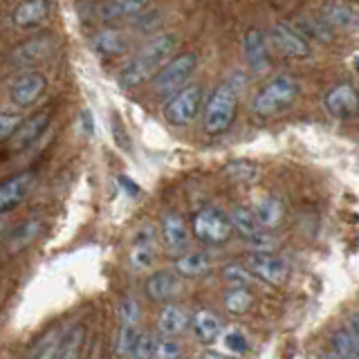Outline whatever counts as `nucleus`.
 Returning a JSON list of instances; mask_svg holds the SVG:
<instances>
[{
    "label": "nucleus",
    "mask_w": 359,
    "mask_h": 359,
    "mask_svg": "<svg viewBox=\"0 0 359 359\" xmlns=\"http://www.w3.org/2000/svg\"><path fill=\"white\" fill-rule=\"evenodd\" d=\"M177 43H180V39L173 32H164V34H157V36L149 39L130 56L128 63L121 67L119 83L123 88H137L144 81L153 79L168 61H171V56L177 50Z\"/></svg>",
    "instance_id": "obj_1"
},
{
    "label": "nucleus",
    "mask_w": 359,
    "mask_h": 359,
    "mask_svg": "<svg viewBox=\"0 0 359 359\" xmlns=\"http://www.w3.org/2000/svg\"><path fill=\"white\" fill-rule=\"evenodd\" d=\"M243 86H245V76L241 72H233L211 95L205 110V128L209 135H220L233 123Z\"/></svg>",
    "instance_id": "obj_2"
},
{
    "label": "nucleus",
    "mask_w": 359,
    "mask_h": 359,
    "mask_svg": "<svg viewBox=\"0 0 359 359\" xmlns=\"http://www.w3.org/2000/svg\"><path fill=\"white\" fill-rule=\"evenodd\" d=\"M299 97V83L290 74H276L258 90L252 99V112L258 117H274L294 106Z\"/></svg>",
    "instance_id": "obj_3"
},
{
    "label": "nucleus",
    "mask_w": 359,
    "mask_h": 359,
    "mask_svg": "<svg viewBox=\"0 0 359 359\" xmlns=\"http://www.w3.org/2000/svg\"><path fill=\"white\" fill-rule=\"evenodd\" d=\"M196 67H198L196 52H184V54L173 56V59L153 76V93L157 97H173L180 88H184L189 83V79L194 76Z\"/></svg>",
    "instance_id": "obj_4"
},
{
    "label": "nucleus",
    "mask_w": 359,
    "mask_h": 359,
    "mask_svg": "<svg viewBox=\"0 0 359 359\" xmlns=\"http://www.w3.org/2000/svg\"><path fill=\"white\" fill-rule=\"evenodd\" d=\"M202 99H205V90L200 83H187L184 88H180L173 97H168L164 106L166 121H171L173 126H187L198 117Z\"/></svg>",
    "instance_id": "obj_5"
},
{
    "label": "nucleus",
    "mask_w": 359,
    "mask_h": 359,
    "mask_svg": "<svg viewBox=\"0 0 359 359\" xmlns=\"http://www.w3.org/2000/svg\"><path fill=\"white\" fill-rule=\"evenodd\" d=\"M194 233L198 236V241L209 243V245L227 243L233 236L229 213H224L218 207L200 209L194 216Z\"/></svg>",
    "instance_id": "obj_6"
},
{
    "label": "nucleus",
    "mask_w": 359,
    "mask_h": 359,
    "mask_svg": "<svg viewBox=\"0 0 359 359\" xmlns=\"http://www.w3.org/2000/svg\"><path fill=\"white\" fill-rule=\"evenodd\" d=\"M267 39L272 43V48L278 54L287 56V59H308L310 56V43L292 22H285V20L274 22Z\"/></svg>",
    "instance_id": "obj_7"
},
{
    "label": "nucleus",
    "mask_w": 359,
    "mask_h": 359,
    "mask_svg": "<svg viewBox=\"0 0 359 359\" xmlns=\"http://www.w3.org/2000/svg\"><path fill=\"white\" fill-rule=\"evenodd\" d=\"M245 265L250 267V272L258 280H263V283H267V285H283L290 276V265L280 256L269 254V250L250 254Z\"/></svg>",
    "instance_id": "obj_8"
},
{
    "label": "nucleus",
    "mask_w": 359,
    "mask_h": 359,
    "mask_svg": "<svg viewBox=\"0 0 359 359\" xmlns=\"http://www.w3.org/2000/svg\"><path fill=\"white\" fill-rule=\"evenodd\" d=\"M45 90H48V79H45V74L36 72V70H29L11 81L9 97L18 108H27L32 104H36Z\"/></svg>",
    "instance_id": "obj_9"
},
{
    "label": "nucleus",
    "mask_w": 359,
    "mask_h": 359,
    "mask_svg": "<svg viewBox=\"0 0 359 359\" xmlns=\"http://www.w3.org/2000/svg\"><path fill=\"white\" fill-rule=\"evenodd\" d=\"M146 297L155 303H168L182 292V276L175 269H157L146 278Z\"/></svg>",
    "instance_id": "obj_10"
},
{
    "label": "nucleus",
    "mask_w": 359,
    "mask_h": 359,
    "mask_svg": "<svg viewBox=\"0 0 359 359\" xmlns=\"http://www.w3.org/2000/svg\"><path fill=\"white\" fill-rule=\"evenodd\" d=\"M323 108L334 119H351L359 112V93L351 83L334 86L323 99Z\"/></svg>",
    "instance_id": "obj_11"
},
{
    "label": "nucleus",
    "mask_w": 359,
    "mask_h": 359,
    "mask_svg": "<svg viewBox=\"0 0 359 359\" xmlns=\"http://www.w3.org/2000/svg\"><path fill=\"white\" fill-rule=\"evenodd\" d=\"M128 263L133 272H146V269L153 267L155 263V227L153 224H144V227L135 233Z\"/></svg>",
    "instance_id": "obj_12"
},
{
    "label": "nucleus",
    "mask_w": 359,
    "mask_h": 359,
    "mask_svg": "<svg viewBox=\"0 0 359 359\" xmlns=\"http://www.w3.org/2000/svg\"><path fill=\"white\" fill-rule=\"evenodd\" d=\"M321 18L332 29L339 32H357L359 29V9L346 0H330L321 7Z\"/></svg>",
    "instance_id": "obj_13"
},
{
    "label": "nucleus",
    "mask_w": 359,
    "mask_h": 359,
    "mask_svg": "<svg viewBox=\"0 0 359 359\" xmlns=\"http://www.w3.org/2000/svg\"><path fill=\"white\" fill-rule=\"evenodd\" d=\"M243 48H245L247 65H250L256 74L267 72L272 59H269V39L265 36V34L261 29H250L245 34Z\"/></svg>",
    "instance_id": "obj_14"
},
{
    "label": "nucleus",
    "mask_w": 359,
    "mask_h": 359,
    "mask_svg": "<svg viewBox=\"0 0 359 359\" xmlns=\"http://www.w3.org/2000/svg\"><path fill=\"white\" fill-rule=\"evenodd\" d=\"M160 236L168 254H180L189 245V227L184 218L175 211L164 213L162 224H160Z\"/></svg>",
    "instance_id": "obj_15"
},
{
    "label": "nucleus",
    "mask_w": 359,
    "mask_h": 359,
    "mask_svg": "<svg viewBox=\"0 0 359 359\" xmlns=\"http://www.w3.org/2000/svg\"><path fill=\"white\" fill-rule=\"evenodd\" d=\"M32 182H34V173L25 171V173L11 175L9 180H5V182L0 184V216L18 207L20 202L25 200L27 191L32 189Z\"/></svg>",
    "instance_id": "obj_16"
},
{
    "label": "nucleus",
    "mask_w": 359,
    "mask_h": 359,
    "mask_svg": "<svg viewBox=\"0 0 359 359\" xmlns=\"http://www.w3.org/2000/svg\"><path fill=\"white\" fill-rule=\"evenodd\" d=\"M50 16V3L48 0H22L11 11V20L20 29H34L45 22Z\"/></svg>",
    "instance_id": "obj_17"
},
{
    "label": "nucleus",
    "mask_w": 359,
    "mask_h": 359,
    "mask_svg": "<svg viewBox=\"0 0 359 359\" xmlns=\"http://www.w3.org/2000/svg\"><path fill=\"white\" fill-rule=\"evenodd\" d=\"M50 126V112H36L34 117L25 119L18 126V130L14 133V137H11V146H14L16 151H22L27 149V146H32L34 142H36L41 135L48 130Z\"/></svg>",
    "instance_id": "obj_18"
},
{
    "label": "nucleus",
    "mask_w": 359,
    "mask_h": 359,
    "mask_svg": "<svg viewBox=\"0 0 359 359\" xmlns=\"http://www.w3.org/2000/svg\"><path fill=\"white\" fill-rule=\"evenodd\" d=\"M90 45L99 56H121L130 50V39L119 29H101L93 36Z\"/></svg>",
    "instance_id": "obj_19"
},
{
    "label": "nucleus",
    "mask_w": 359,
    "mask_h": 359,
    "mask_svg": "<svg viewBox=\"0 0 359 359\" xmlns=\"http://www.w3.org/2000/svg\"><path fill=\"white\" fill-rule=\"evenodd\" d=\"M222 332V323L216 312L211 310H198L191 319V334L198 344H213L218 341Z\"/></svg>",
    "instance_id": "obj_20"
},
{
    "label": "nucleus",
    "mask_w": 359,
    "mask_h": 359,
    "mask_svg": "<svg viewBox=\"0 0 359 359\" xmlns=\"http://www.w3.org/2000/svg\"><path fill=\"white\" fill-rule=\"evenodd\" d=\"M151 0H104L97 7V16L101 20H121V18H130L137 16L149 7Z\"/></svg>",
    "instance_id": "obj_21"
},
{
    "label": "nucleus",
    "mask_w": 359,
    "mask_h": 359,
    "mask_svg": "<svg viewBox=\"0 0 359 359\" xmlns=\"http://www.w3.org/2000/svg\"><path fill=\"white\" fill-rule=\"evenodd\" d=\"M52 48H54V41L50 36L32 39L27 43L18 45V48L14 50V54H11V61H14L16 65H34L41 59H45V56H50Z\"/></svg>",
    "instance_id": "obj_22"
},
{
    "label": "nucleus",
    "mask_w": 359,
    "mask_h": 359,
    "mask_svg": "<svg viewBox=\"0 0 359 359\" xmlns=\"http://www.w3.org/2000/svg\"><path fill=\"white\" fill-rule=\"evenodd\" d=\"M189 314L184 308L175 306V303H166V306L157 314V330H160L164 337H175L180 332H184V328L189 325Z\"/></svg>",
    "instance_id": "obj_23"
},
{
    "label": "nucleus",
    "mask_w": 359,
    "mask_h": 359,
    "mask_svg": "<svg viewBox=\"0 0 359 359\" xmlns=\"http://www.w3.org/2000/svg\"><path fill=\"white\" fill-rule=\"evenodd\" d=\"M229 218H231V227H233V231L238 233L245 243H247V241H252V238H256V236H261L263 229H265L263 224L258 222L254 209L233 207V209L229 211Z\"/></svg>",
    "instance_id": "obj_24"
},
{
    "label": "nucleus",
    "mask_w": 359,
    "mask_h": 359,
    "mask_svg": "<svg viewBox=\"0 0 359 359\" xmlns=\"http://www.w3.org/2000/svg\"><path fill=\"white\" fill-rule=\"evenodd\" d=\"M173 269L182 278H198L211 272V256L207 252H191L180 256L173 263Z\"/></svg>",
    "instance_id": "obj_25"
},
{
    "label": "nucleus",
    "mask_w": 359,
    "mask_h": 359,
    "mask_svg": "<svg viewBox=\"0 0 359 359\" xmlns=\"http://www.w3.org/2000/svg\"><path fill=\"white\" fill-rule=\"evenodd\" d=\"M254 213H256L258 222H261L265 229H272V227H278V224L283 222V218H285V207H283V202H280L278 198H274V196H263V198L256 200Z\"/></svg>",
    "instance_id": "obj_26"
},
{
    "label": "nucleus",
    "mask_w": 359,
    "mask_h": 359,
    "mask_svg": "<svg viewBox=\"0 0 359 359\" xmlns=\"http://www.w3.org/2000/svg\"><path fill=\"white\" fill-rule=\"evenodd\" d=\"M86 344V325L83 323H76L72 328H67L61 334V341L59 348H56V359H72L81 355V348Z\"/></svg>",
    "instance_id": "obj_27"
},
{
    "label": "nucleus",
    "mask_w": 359,
    "mask_h": 359,
    "mask_svg": "<svg viewBox=\"0 0 359 359\" xmlns=\"http://www.w3.org/2000/svg\"><path fill=\"white\" fill-rule=\"evenodd\" d=\"M294 27L303 34V36H308L312 41H319V43H330L332 41V27L321 16L301 14L294 20Z\"/></svg>",
    "instance_id": "obj_28"
},
{
    "label": "nucleus",
    "mask_w": 359,
    "mask_h": 359,
    "mask_svg": "<svg viewBox=\"0 0 359 359\" xmlns=\"http://www.w3.org/2000/svg\"><path fill=\"white\" fill-rule=\"evenodd\" d=\"M332 353L337 357H359V344L353 334L351 325H339L332 332Z\"/></svg>",
    "instance_id": "obj_29"
},
{
    "label": "nucleus",
    "mask_w": 359,
    "mask_h": 359,
    "mask_svg": "<svg viewBox=\"0 0 359 359\" xmlns=\"http://www.w3.org/2000/svg\"><path fill=\"white\" fill-rule=\"evenodd\" d=\"M222 301H224V308H227V312H231V314H245V312H250L252 306H254V294L247 287L236 285V287L224 292Z\"/></svg>",
    "instance_id": "obj_30"
},
{
    "label": "nucleus",
    "mask_w": 359,
    "mask_h": 359,
    "mask_svg": "<svg viewBox=\"0 0 359 359\" xmlns=\"http://www.w3.org/2000/svg\"><path fill=\"white\" fill-rule=\"evenodd\" d=\"M140 325L137 323H123L119 325L117 330V339H115V353L121 355V357H133V351H135V344L140 339Z\"/></svg>",
    "instance_id": "obj_31"
},
{
    "label": "nucleus",
    "mask_w": 359,
    "mask_h": 359,
    "mask_svg": "<svg viewBox=\"0 0 359 359\" xmlns=\"http://www.w3.org/2000/svg\"><path fill=\"white\" fill-rule=\"evenodd\" d=\"M39 229H41L39 220H27L20 229H16V233H11V236H9V241H7L9 252H18V250H22V247H25L27 243H32L34 238H36Z\"/></svg>",
    "instance_id": "obj_32"
},
{
    "label": "nucleus",
    "mask_w": 359,
    "mask_h": 359,
    "mask_svg": "<svg viewBox=\"0 0 359 359\" xmlns=\"http://www.w3.org/2000/svg\"><path fill=\"white\" fill-rule=\"evenodd\" d=\"M222 278L227 280V283L231 285V287H236V285H241V287H250L252 283H254V274L250 272V267H243V265H238V263H229V265H224L222 267Z\"/></svg>",
    "instance_id": "obj_33"
},
{
    "label": "nucleus",
    "mask_w": 359,
    "mask_h": 359,
    "mask_svg": "<svg viewBox=\"0 0 359 359\" xmlns=\"http://www.w3.org/2000/svg\"><path fill=\"white\" fill-rule=\"evenodd\" d=\"M222 346L233 355H243V353H247V348H250V344H247V337L241 330H236V328H231V330H227L222 334Z\"/></svg>",
    "instance_id": "obj_34"
},
{
    "label": "nucleus",
    "mask_w": 359,
    "mask_h": 359,
    "mask_svg": "<svg viewBox=\"0 0 359 359\" xmlns=\"http://www.w3.org/2000/svg\"><path fill=\"white\" fill-rule=\"evenodd\" d=\"M22 123L18 112H0V144L9 142Z\"/></svg>",
    "instance_id": "obj_35"
},
{
    "label": "nucleus",
    "mask_w": 359,
    "mask_h": 359,
    "mask_svg": "<svg viewBox=\"0 0 359 359\" xmlns=\"http://www.w3.org/2000/svg\"><path fill=\"white\" fill-rule=\"evenodd\" d=\"M119 319L123 323H140L142 319V308H140V303L126 297L121 303H119Z\"/></svg>",
    "instance_id": "obj_36"
},
{
    "label": "nucleus",
    "mask_w": 359,
    "mask_h": 359,
    "mask_svg": "<svg viewBox=\"0 0 359 359\" xmlns=\"http://www.w3.org/2000/svg\"><path fill=\"white\" fill-rule=\"evenodd\" d=\"M180 355H182V346H180L177 341L168 339V337H164V339H157L153 357H157V359H173V357H180Z\"/></svg>",
    "instance_id": "obj_37"
},
{
    "label": "nucleus",
    "mask_w": 359,
    "mask_h": 359,
    "mask_svg": "<svg viewBox=\"0 0 359 359\" xmlns=\"http://www.w3.org/2000/svg\"><path fill=\"white\" fill-rule=\"evenodd\" d=\"M61 330H56V332H50L45 339L41 341L39 348H34L32 355H36V357H54L56 355V348H59V341H61Z\"/></svg>",
    "instance_id": "obj_38"
},
{
    "label": "nucleus",
    "mask_w": 359,
    "mask_h": 359,
    "mask_svg": "<svg viewBox=\"0 0 359 359\" xmlns=\"http://www.w3.org/2000/svg\"><path fill=\"white\" fill-rule=\"evenodd\" d=\"M155 346H157V339L151 334V332H142L137 344H135V351H133V357H153L155 355Z\"/></svg>",
    "instance_id": "obj_39"
},
{
    "label": "nucleus",
    "mask_w": 359,
    "mask_h": 359,
    "mask_svg": "<svg viewBox=\"0 0 359 359\" xmlns=\"http://www.w3.org/2000/svg\"><path fill=\"white\" fill-rule=\"evenodd\" d=\"M81 119H83V130L86 133H95V128H93V115H90L88 110L81 112Z\"/></svg>",
    "instance_id": "obj_40"
},
{
    "label": "nucleus",
    "mask_w": 359,
    "mask_h": 359,
    "mask_svg": "<svg viewBox=\"0 0 359 359\" xmlns=\"http://www.w3.org/2000/svg\"><path fill=\"white\" fill-rule=\"evenodd\" d=\"M351 328H353V334H355V339H357V344H359V314L351 321Z\"/></svg>",
    "instance_id": "obj_41"
},
{
    "label": "nucleus",
    "mask_w": 359,
    "mask_h": 359,
    "mask_svg": "<svg viewBox=\"0 0 359 359\" xmlns=\"http://www.w3.org/2000/svg\"><path fill=\"white\" fill-rule=\"evenodd\" d=\"M353 65H355V72L359 74V56H357V59H355V63H353Z\"/></svg>",
    "instance_id": "obj_42"
},
{
    "label": "nucleus",
    "mask_w": 359,
    "mask_h": 359,
    "mask_svg": "<svg viewBox=\"0 0 359 359\" xmlns=\"http://www.w3.org/2000/svg\"><path fill=\"white\" fill-rule=\"evenodd\" d=\"M0 231H3V220H0Z\"/></svg>",
    "instance_id": "obj_43"
}]
</instances>
